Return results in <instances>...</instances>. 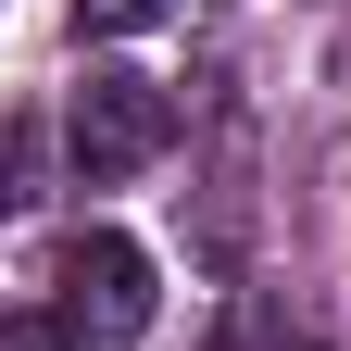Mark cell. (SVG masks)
I'll return each instance as SVG.
<instances>
[{"label": "cell", "instance_id": "obj_1", "mask_svg": "<svg viewBox=\"0 0 351 351\" xmlns=\"http://www.w3.org/2000/svg\"><path fill=\"white\" fill-rule=\"evenodd\" d=\"M63 151H75L88 189H113V176H138V163H163V151H176V101H163L151 75L101 63V75L75 88V113H63Z\"/></svg>", "mask_w": 351, "mask_h": 351}, {"label": "cell", "instance_id": "obj_2", "mask_svg": "<svg viewBox=\"0 0 351 351\" xmlns=\"http://www.w3.org/2000/svg\"><path fill=\"white\" fill-rule=\"evenodd\" d=\"M151 251L138 239H113V226H88V239H63V314L88 326V339H138L151 326Z\"/></svg>", "mask_w": 351, "mask_h": 351}, {"label": "cell", "instance_id": "obj_3", "mask_svg": "<svg viewBox=\"0 0 351 351\" xmlns=\"http://www.w3.org/2000/svg\"><path fill=\"white\" fill-rule=\"evenodd\" d=\"M0 351H88L75 314H0Z\"/></svg>", "mask_w": 351, "mask_h": 351}, {"label": "cell", "instance_id": "obj_4", "mask_svg": "<svg viewBox=\"0 0 351 351\" xmlns=\"http://www.w3.org/2000/svg\"><path fill=\"white\" fill-rule=\"evenodd\" d=\"M163 13H176V0H75L88 38H125V25H163Z\"/></svg>", "mask_w": 351, "mask_h": 351}, {"label": "cell", "instance_id": "obj_5", "mask_svg": "<svg viewBox=\"0 0 351 351\" xmlns=\"http://www.w3.org/2000/svg\"><path fill=\"white\" fill-rule=\"evenodd\" d=\"M25 176H38V138H25V125H0V213H25V201H38Z\"/></svg>", "mask_w": 351, "mask_h": 351}]
</instances>
